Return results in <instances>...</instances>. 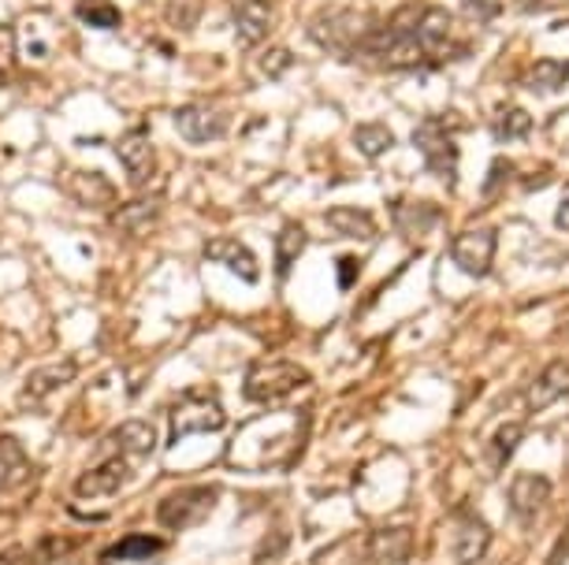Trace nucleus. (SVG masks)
<instances>
[{
	"label": "nucleus",
	"mask_w": 569,
	"mask_h": 565,
	"mask_svg": "<svg viewBox=\"0 0 569 565\" xmlns=\"http://www.w3.org/2000/svg\"><path fill=\"white\" fill-rule=\"evenodd\" d=\"M175 131L190 145H213L232 131V112L216 101H190L175 108Z\"/></svg>",
	"instance_id": "7ed1b4c3"
},
{
	"label": "nucleus",
	"mask_w": 569,
	"mask_h": 565,
	"mask_svg": "<svg viewBox=\"0 0 569 565\" xmlns=\"http://www.w3.org/2000/svg\"><path fill=\"white\" fill-rule=\"evenodd\" d=\"M30 476H34V465H30L23 443L12 435H0V491L23 488Z\"/></svg>",
	"instance_id": "2eb2a0df"
},
{
	"label": "nucleus",
	"mask_w": 569,
	"mask_h": 565,
	"mask_svg": "<svg viewBox=\"0 0 569 565\" xmlns=\"http://www.w3.org/2000/svg\"><path fill=\"white\" fill-rule=\"evenodd\" d=\"M547 491H551V483H547L544 476L522 472V476H517V480L511 483V510H514L522 521L536 518V513H540V506L547 502Z\"/></svg>",
	"instance_id": "dca6fc26"
},
{
	"label": "nucleus",
	"mask_w": 569,
	"mask_h": 565,
	"mask_svg": "<svg viewBox=\"0 0 569 565\" xmlns=\"http://www.w3.org/2000/svg\"><path fill=\"white\" fill-rule=\"evenodd\" d=\"M555 402H569V365H547V369L536 376L533 387L525 391V410L528 413H544L551 410Z\"/></svg>",
	"instance_id": "9b49d317"
},
{
	"label": "nucleus",
	"mask_w": 569,
	"mask_h": 565,
	"mask_svg": "<svg viewBox=\"0 0 569 565\" xmlns=\"http://www.w3.org/2000/svg\"><path fill=\"white\" fill-rule=\"evenodd\" d=\"M161 551H164V543L157 540V535H127V540H119L108 547V558L112 562H146Z\"/></svg>",
	"instance_id": "a878e982"
},
{
	"label": "nucleus",
	"mask_w": 569,
	"mask_h": 565,
	"mask_svg": "<svg viewBox=\"0 0 569 565\" xmlns=\"http://www.w3.org/2000/svg\"><path fill=\"white\" fill-rule=\"evenodd\" d=\"M64 191L75 205H83V208H116L119 205L116 183L101 172H67Z\"/></svg>",
	"instance_id": "9d476101"
},
{
	"label": "nucleus",
	"mask_w": 569,
	"mask_h": 565,
	"mask_svg": "<svg viewBox=\"0 0 569 565\" xmlns=\"http://www.w3.org/2000/svg\"><path fill=\"white\" fill-rule=\"evenodd\" d=\"M487 543H492V532H487L484 521L476 518H465L462 529H458V543H454V558L462 565H476L484 558Z\"/></svg>",
	"instance_id": "412c9836"
},
{
	"label": "nucleus",
	"mask_w": 569,
	"mask_h": 565,
	"mask_svg": "<svg viewBox=\"0 0 569 565\" xmlns=\"http://www.w3.org/2000/svg\"><path fill=\"white\" fill-rule=\"evenodd\" d=\"M368 554H373L376 562H387V565H398L409 558V532L406 529H384L373 535V543H368Z\"/></svg>",
	"instance_id": "b1692460"
},
{
	"label": "nucleus",
	"mask_w": 569,
	"mask_h": 565,
	"mask_svg": "<svg viewBox=\"0 0 569 565\" xmlns=\"http://www.w3.org/2000/svg\"><path fill=\"white\" fill-rule=\"evenodd\" d=\"M112 446L119 450V458H146L157 450V432L149 421H124L112 432Z\"/></svg>",
	"instance_id": "f3484780"
},
{
	"label": "nucleus",
	"mask_w": 569,
	"mask_h": 565,
	"mask_svg": "<svg viewBox=\"0 0 569 565\" xmlns=\"http://www.w3.org/2000/svg\"><path fill=\"white\" fill-rule=\"evenodd\" d=\"M75 19L94 30H116L124 23V12L116 0H75Z\"/></svg>",
	"instance_id": "5701e85b"
},
{
	"label": "nucleus",
	"mask_w": 569,
	"mask_h": 565,
	"mask_svg": "<svg viewBox=\"0 0 569 565\" xmlns=\"http://www.w3.org/2000/svg\"><path fill=\"white\" fill-rule=\"evenodd\" d=\"M168 424H172V435L168 443H183L186 435H213V432H224L227 424V413L224 405L216 399H179L168 413Z\"/></svg>",
	"instance_id": "20e7f679"
},
{
	"label": "nucleus",
	"mask_w": 569,
	"mask_h": 565,
	"mask_svg": "<svg viewBox=\"0 0 569 565\" xmlns=\"http://www.w3.org/2000/svg\"><path fill=\"white\" fill-rule=\"evenodd\" d=\"M232 19L246 45H261L272 30V4L268 0H232Z\"/></svg>",
	"instance_id": "4468645a"
},
{
	"label": "nucleus",
	"mask_w": 569,
	"mask_h": 565,
	"mask_svg": "<svg viewBox=\"0 0 569 565\" xmlns=\"http://www.w3.org/2000/svg\"><path fill=\"white\" fill-rule=\"evenodd\" d=\"M305 250V227L302 224H283V231L276 238V275L283 280V275H291L294 261L302 257Z\"/></svg>",
	"instance_id": "4be33fe9"
},
{
	"label": "nucleus",
	"mask_w": 569,
	"mask_h": 565,
	"mask_svg": "<svg viewBox=\"0 0 569 565\" xmlns=\"http://www.w3.org/2000/svg\"><path fill=\"white\" fill-rule=\"evenodd\" d=\"M414 37L428 53V59H432L436 48H443L447 37H451V12L447 8H421V15L414 23Z\"/></svg>",
	"instance_id": "a211bd4d"
},
{
	"label": "nucleus",
	"mask_w": 569,
	"mask_h": 565,
	"mask_svg": "<svg viewBox=\"0 0 569 565\" xmlns=\"http://www.w3.org/2000/svg\"><path fill=\"white\" fill-rule=\"evenodd\" d=\"M533 131V116L525 112L522 105H498L495 112V138L498 142H517Z\"/></svg>",
	"instance_id": "393cba45"
},
{
	"label": "nucleus",
	"mask_w": 569,
	"mask_h": 565,
	"mask_svg": "<svg viewBox=\"0 0 569 565\" xmlns=\"http://www.w3.org/2000/svg\"><path fill=\"white\" fill-rule=\"evenodd\" d=\"M205 257H208V261L227 264L243 283H257V280H261V264H257L254 250L238 242V238H213V242L205 246Z\"/></svg>",
	"instance_id": "ddd939ff"
},
{
	"label": "nucleus",
	"mask_w": 569,
	"mask_h": 565,
	"mask_svg": "<svg viewBox=\"0 0 569 565\" xmlns=\"http://www.w3.org/2000/svg\"><path fill=\"white\" fill-rule=\"evenodd\" d=\"M23 558H26L23 547H8V551H0V565H19Z\"/></svg>",
	"instance_id": "f704fd0d"
},
{
	"label": "nucleus",
	"mask_w": 569,
	"mask_h": 565,
	"mask_svg": "<svg viewBox=\"0 0 569 565\" xmlns=\"http://www.w3.org/2000/svg\"><path fill=\"white\" fill-rule=\"evenodd\" d=\"M219 495L216 488H175L157 502V521L168 532H186L208 521V513L216 510Z\"/></svg>",
	"instance_id": "f03ea898"
},
{
	"label": "nucleus",
	"mask_w": 569,
	"mask_h": 565,
	"mask_svg": "<svg viewBox=\"0 0 569 565\" xmlns=\"http://www.w3.org/2000/svg\"><path fill=\"white\" fill-rule=\"evenodd\" d=\"M495 242H498L495 227H476V231H462V235L454 238L451 257H454V264L462 268L465 275H476V280H481V275L492 272Z\"/></svg>",
	"instance_id": "423d86ee"
},
{
	"label": "nucleus",
	"mask_w": 569,
	"mask_h": 565,
	"mask_svg": "<svg viewBox=\"0 0 569 565\" xmlns=\"http://www.w3.org/2000/svg\"><path fill=\"white\" fill-rule=\"evenodd\" d=\"M462 8L473 19H484V23L498 15V0H462Z\"/></svg>",
	"instance_id": "2f4dec72"
},
{
	"label": "nucleus",
	"mask_w": 569,
	"mask_h": 565,
	"mask_svg": "<svg viewBox=\"0 0 569 565\" xmlns=\"http://www.w3.org/2000/svg\"><path fill=\"white\" fill-rule=\"evenodd\" d=\"M324 220L335 235L362 238V242H365V238H376V220H373V213H365V208L339 205V208H328Z\"/></svg>",
	"instance_id": "aec40b11"
},
{
	"label": "nucleus",
	"mask_w": 569,
	"mask_h": 565,
	"mask_svg": "<svg viewBox=\"0 0 569 565\" xmlns=\"http://www.w3.org/2000/svg\"><path fill=\"white\" fill-rule=\"evenodd\" d=\"M116 156L124 164L131 186H149L157 175V149L146 138V131H127L116 138Z\"/></svg>",
	"instance_id": "0eeeda50"
},
{
	"label": "nucleus",
	"mask_w": 569,
	"mask_h": 565,
	"mask_svg": "<svg viewBox=\"0 0 569 565\" xmlns=\"http://www.w3.org/2000/svg\"><path fill=\"white\" fill-rule=\"evenodd\" d=\"M302 387H309V372L302 369V365L272 357V361L249 365V372L243 380V394H246V402L272 405L279 399H291V394L302 391Z\"/></svg>",
	"instance_id": "f257e3e1"
},
{
	"label": "nucleus",
	"mask_w": 569,
	"mask_h": 565,
	"mask_svg": "<svg viewBox=\"0 0 569 565\" xmlns=\"http://www.w3.org/2000/svg\"><path fill=\"white\" fill-rule=\"evenodd\" d=\"M354 145L362 149L365 156H384L387 149L395 145V134L387 131L384 123H357L354 127Z\"/></svg>",
	"instance_id": "bb28decb"
},
{
	"label": "nucleus",
	"mask_w": 569,
	"mask_h": 565,
	"mask_svg": "<svg viewBox=\"0 0 569 565\" xmlns=\"http://www.w3.org/2000/svg\"><path fill=\"white\" fill-rule=\"evenodd\" d=\"M291 64H294V53H291V48H283V45H272V48H265V53L257 56V67H261V75H268V78H279Z\"/></svg>",
	"instance_id": "c85d7f7f"
},
{
	"label": "nucleus",
	"mask_w": 569,
	"mask_h": 565,
	"mask_svg": "<svg viewBox=\"0 0 569 565\" xmlns=\"http://www.w3.org/2000/svg\"><path fill=\"white\" fill-rule=\"evenodd\" d=\"M15 53H19V37L12 23H0V75H8L15 67Z\"/></svg>",
	"instance_id": "c756f323"
},
{
	"label": "nucleus",
	"mask_w": 569,
	"mask_h": 565,
	"mask_svg": "<svg viewBox=\"0 0 569 565\" xmlns=\"http://www.w3.org/2000/svg\"><path fill=\"white\" fill-rule=\"evenodd\" d=\"M354 275H357V261H354V257L339 261V286H343V291H351V286H354Z\"/></svg>",
	"instance_id": "473e14b6"
},
{
	"label": "nucleus",
	"mask_w": 569,
	"mask_h": 565,
	"mask_svg": "<svg viewBox=\"0 0 569 565\" xmlns=\"http://www.w3.org/2000/svg\"><path fill=\"white\" fill-rule=\"evenodd\" d=\"M528 86L540 89V94H555V89L566 86V64H558V59H540V64H533V72H528Z\"/></svg>",
	"instance_id": "cd10ccee"
},
{
	"label": "nucleus",
	"mask_w": 569,
	"mask_h": 565,
	"mask_svg": "<svg viewBox=\"0 0 569 565\" xmlns=\"http://www.w3.org/2000/svg\"><path fill=\"white\" fill-rule=\"evenodd\" d=\"M131 476H135V465L127 458L97 461L94 469H86L75 480V499H105V495H116Z\"/></svg>",
	"instance_id": "6e6552de"
},
{
	"label": "nucleus",
	"mask_w": 569,
	"mask_h": 565,
	"mask_svg": "<svg viewBox=\"0 0 569 565\" xmlns=\"http://www.w3.org/2000/svg\"><path fill=\"white\" fill-rule=\"evenodd\" d=\"M161 208L164 202L157 194H138L131 202L112 208V227L119 235H146L149 227L161 220Z\"/></svg>",
	"instance_id": "f8f14e48"
},
{
	"label": "nucleus",
	"mask_w": 569,
	"mask_h": 565,
	"mask_svg": "<svg viewBox=\"0 0 569 565\" xmlns=\"http://www.w3.org/2000/svg\"><path fill=\"white\" fill-rule=\"evenodd\" d=\"M414 145L425 153L428 172H436L439 178L454 183V164H458V145L447 131H439V123H421L414 131Z\"/></svg>",
	"instance_id": "1a4fd4ad"
},
{
	"label": "nucleus",
	"mask_w": 569,
	"mask_h": 565,
	"mask_svg": "<svg viewBox=\"0 0 569 565\" xmlns=\"http://www.w3.org/2000/svg\"><path fill=\"white\" fill-rule=\"evenodd\" d=\"M555 227H558V231H566V235H569V197H566L562 205H558V213H555Z\"/></svg>",
	"instance_id": "72a5a7b5"
},
{
	"label": "nucleus",
	"mask_w": 569,
	"mask_h": 565,
	"mask_svg": "<svg viewBox=\"0 0 569 565\" xmlns=\"http://www.w3.org/2000/svg\"><path fill=\"white\" fill-rule=\"evenodd\" d=\"M75 361H60V365H42V369H34L26 376V383H23V399H45V394H53V391H60V387H67L75 380Z\"/></svg>",
	"instance_id": "6ab92c4d"
},
{
	"label": "nucleus",
	"mask_w": 569,
	"mask_h": 565,
	"mask_svg": "<svg viewBox=\"0 0 569 565\" xmlns=\"http://www.w3.org/2000/svg\"><path fill=\"white\" fill-rule=\"evenodd\" d=\"M368 26H373V19H362L357 12H328L316 19V23H309V34H313L324 48H332V53L357 56Z\"/></svg>",
	"instance_id": "39448f33"
},
{
	"label": "nucleus",
	"mask_w": 569,
	"mask_h": 565,
	"mask_svg": "<svg viewBox=\"0 0 569 565\" xmlns=\"http://www.w3.org/2000/svg\"><path fill=\"white\" fill-rule=\"evenodd\" d=\"M67 547H72V543L67 540H60V535H49V540H42L37 543V554H34V562H56V558H64L67 554Z\"/></svg>",
	"instance_id": "7c9ffc66"
}]
</instances>
